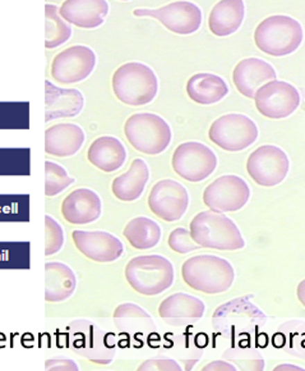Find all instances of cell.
<instances>
[{"label": "cell", "instance_id": "8992f818", "mask_svg": "<svg viewBox=\"0 0 305 371\" xmlns=\"http://www.w3.org/2000/svg\"><path fill=\"white\" fill-rule=\"evenodd\" d=\"M174 267L161 255L133 258L125 267V278L133 290L143 296H157L174 283Z\"/></svg>", "mask_w": 305, "mask_h": 371}, {"label": "cell", "instance_id": "277c9868", "mask_svg": "<svg viewBox=\"0 0 305 371\" xmlns=\"http://www.w3.org/2000/svg\"><path fill=\"white\" fill-rule=\"evenodd\" d=\"M113 91L118 100L130 106L150 104L159 92V80L152 68L139 62L121 65L113 74Z\"/></svg>", "mask_w": 305, "mask_h": 371}, {"label": "cell", "instance_id": "7c38bea8", "mask_svg": "<svg viewBox=\"0 0 305 371\" xmlns=\"http://www.w3.org/2000/svg\"><path fill=\"white\" fill-rule=\"evenodd\" d=\"M250 199L248 183L238 176L226 174L215 179L203 191V202L215 213H233L247 205Z\"/></svg>", "mask_w": 305, "mask_h": 371}, {"label": "cell", "instance_id": "603a6c76", "mask_svg": "<svg viewBox=\"0 0 305 371\" xmlns=\"http://www.w3.org/2000/svg\"><path fill=\"white\" fill-rule=\"evenodd\" d=\"M85 97L80 90L62 89L50 81L45 82V119L73 118L82 112Z\"/></svg>", "mask_w": 305, "mask_h": 371}, {"label": "cell", "instance_id": "f1b7e54d", "mask_svg": "<svg viewBox=\"0 0 305 371\" xmlns=\"http://www.w3.org/2000/svg\"><path fill=\"white\" fill-rule=\"evenodd\" d=\"M77 287V278L71 267L63 263L45 264V299L62 302L69 299Z\"/></svg>", "mask_w": 305, "mask_h": 371}, {"label": "cell", "instance_id": "f35d334b", "mask_svg": "<svg viewBox=\"0 0 305 371\" xmlns=\"http://www.w3.org/2000/svg\"><path fill=\"white\" fill-rule=\"evenodd\" d=\"M46 370H78V365L65 356H54L45 363Z\"/></svg>", "mask_w": 305, "mask_h": 371}, {"label": "cell", "instance_id": "8d00e7d4", "mask_svg": "<svg viewBox=\"0 0 305 371\" xmlns=\"http://www.w3.org/2000/svg\"><path fill=\"white\" fill-rule=\"evenodd\" d=\"M168 243H169V247L171 250L177 252V254H182V255L201 249L200 245H197L193 241L191 232L185 228H175L170 233Z\"/></svg>", "mask_w": 305, "mask_h": 371}, {"label": "cell", "instance_id": "9c48e42d", "mask_svg": "<svg viewBox=\"0 0 305 371\" xmlns=\"http://www.w3.org/2000/svg\"><path fill=\"white\" fill-rule=\"evenodd\" d=\"M209 138L223 150L238 153L257 141L258 127L244 114H225L211 124Z\"/></svg>", "mask_w": 305, "mask_h": 371}, {"label": "cell", "instance_id": "4316f807", "mask_svg": "<svg viewBox=\"0 0 305 371\" xmlns=\"http://www.w3.org/2000/svg\"><path fill=\"white\" fill-rule=\"evenodd\" d=\"M150 179V170L143 159H134L130 168L113 181L112 191L121 201L130 202L138 200Z\"/></svg>", "mask_w": 305, "mask_h": 371}, {"label": "cell", "instance_id": "d6986e66", "mask_svg": "<svg viewBox=\"0 0 305 371\" xmlns=\"http://www.w3.org/2000/svg\"><path fill=\"white\" fill-rule=\"evenodd\" d=\"M206 306L202 299L186 293H174L164 299L159 306L161 319L171 327L186 328L198 323L204 315Z\"/></svg>", "mask_w": 305, "mask_h": 371}, {"label": "cell", "instance_id": "4dcf8cb0", "mask_svg": "<svg viewBox=\"0 0 305 371\" xmlns=\"http://www.w3.org/2000/svg\"><path fill=\"white\" fill-rule=\"evenodd\" d=\"M123 234L137 250H148L160 242L162 231L152 219L137 217L128 222Z\"/></svg>", "mask_w": 305, "mask_h": 371}, {"label": "cell", "instance_id": "83f0119b", "mask_svg": "<svg viewBox=\"0 0 305 371\" xmlns=\"http://www.w3.org/2000/svg\"><path fill=\"white\" fill-rule=\"evenodd\" d=\"M244 17L245 6L241 0L218 1L209 13V30L218 38L229 36L241 28Z\"/></svg>", "mask_w": 305, "mask_h": 371}, {"label": "cell", "instance_id": "52a82bcc", "mask_svg": "<svg viewBox=\"0 0 305 371\" xmlns=\"http://www.w3.org/2000/svg\"><path fill=\"white\" fill-rule=\"evenodd\" d=\"M124 135L137 151L146 155L164 153L173 138L169 123L153 113L130 115L124 124Z\"/></svg>", "mask_w": 305, "mask_h": 371}, {"label": "cell", "instance_id": "3957f363", "mask_svg": "<svg viewBox=\"0 0 305 371\" xmlns=\"http://www.w3.org/2000/svg\"><path fill=\"white\" fill-rule=\"evenodd\" d=\"M182 277L193 290L206 295H218L230 290L235 272L233 265L225 258L215 255H200L184 261Z\"/></svg>", "mask_w": 305, "mask_h": 371}, {"label": "cell", "instance_id": "5bb4252c", "mask_svg": "<svg viewBox=\"0 0 305 371\" xmlns=\"http://www.w3.org/2000/svg\"><path fill=\"white\" fill-rule=\"evenodd\" d=\"M136 17H152L171 33L191 35L200 30L202 10L191 1H174L157 9L138 8L133 10Z\"/></svg>", "mask_w": 305, "mask_h": 371}, {"label": "cell", "instance_id": "e575fe53", "mask_svg": "<svg viewBox=\"0 0 305 371\" xmlns=\"http://www.w3.org/2000/svg\"><path fill=\"white\" fill-rule=\"evenodd\" d=\"M74 183L68 172L54 162H45V195L54 197Z\"/></svg>", "mask_w": 305, "mask_h": 371}, {"label": "cell", "instance_id": "60d3db41", "mask_svg": "<svg viewBox=\"0 0 305 371\" xmlns=\"http://www.w3.org/2000/svg\"><path fill=\"white\" fill-rule=\"evenodd\" d=\"M297 299L302 302V305L305 307V279L299 283L297 288Z\"/></svg>", "mask_w": 305, "mask_h": 371}, {"label": "cell", "instance_id": "ba28073f", "mask_svg": "<svg viewBox=\"0 0 305 371\" xmlns=\"http://www.w3.org/2000/svg\"><path fill=\"white\" fill-rule=\"evenodd\" d=\"M71 345L77 355L97 365L113 363L116 354L115 336L89 320H76L69 327Z\"/></svg>", "mask_w": 305, "mask_h": 371}, {"label": "cell", "instance_id": "ab89813d", "mask_svg": "<svg viewBox=\"0 0 305 371\" xmlns=\"http://www.w3.org/2000/svg\"><path fill=\"white\" fill-rule=\"evenodd\" d=\"M202 370L209 371V370H230L235 371L238 370L233 363L226 361V360H215L212 363H207L202 368Z\"/></svg>", "mask_w": 305, "mask_h": 371}, {"label": "cell", "instance_id": "7402d4cb", "mask_svg": "<svg viewBox=\"0 0 305 371\" xmlns=\"http://www.w3.org/2000/svg\"><path fill=\"white\" fill-rule=\"evenodd\" d=\"M109 4L104 0H68L59 8V16L67 24L80 28H96L104 24Z\"/></svg>", "mask_w": 305, "mask_h": 371}, {"label": "cell", "instance_id": "44dd1931", "mask_svg": "<svg viewBox=\"0 0 305 371\" xmlns=\"http://www.w3.org/2000/svg\"><path fill=\"white\" fill-rule=\"evenodd\" d=\"M103 213L100 196L89 188H77L62 202L63 218L74 226H85L96 222Z\"/></svg>", "mask_w": 305, "mask_h": 371}, {"label": "cell", "instance_id": "74e56055", "mask_svg": "<svg viewBox=\"0 0 305 371\" xmlns=\"http://www.w3.org/2000/svg\"><path fill=\"white\" fill-rule=\"evenodd\" d=\"M138 370H183L182 365L175 358L166 355L153 356L138 366Z\"/></svg>", "mask_w": 305, "mask_h": 371}, {"label": "cell", "instance_id": "5b68a950", "mask_svg": "<svg viewBox=\"0 0 305 371\" xmlns=\"http://www.w3.org/2000/svg\"><path fill=\"white\" fill-rule=\"evenodd\" d=\"M303 38L300 22L284 15L267 17L254 31L257 48L272 57H285L294 53L303 42Z\"/></svg>", "mask_w": 305, "mask_h": 371}, {"label": "cell", "instance_id": "9a60e30c", "mask_svg": "<svg viewBox=\"0 0 305 371\" xmlns=\"http://www.w3.org/2000/svg\"><path fill=\"white\" fill-rule=\"evenodd\" d=\"M254 101L258 112L265 118L282 119L290 117L299 108L300 94L289 82L274 80L258 90Z\"/></svg>", "mask_w": 305, "mask_h": 371}, {"label": "cell", "instance_id": "8fae6325", "mask_svg": "<svg viewBox=\"0 0 305 371\" xmlns=\"http://www.w3.org/2000/svg\"><path fill=\"white\" fill-rule=\"evenodd\" d=\"M289 170V156L279 146H261L249 155L247 160L249 176L263 187L280 185Z\"/></svg>", "mask_w": 305, "mask_h": 371}, {"label": "cell", "instance_id": "f546056e", "mask_svg": "<svg viewBox=\"0 0 305 371\" xmlns=\"http://www.w3.org/2000/svg\"><path fill=\"white\" fill-rule=\"evenodd\" d=\"M186 94L197 104H216L229 94V86L214 73H195L186 82Z\"/></svg>", "mask_w": 305, "mask_h": 371}, {"label": "cell", "instance_id": "30bf717a", "mask_svg": "<svg viewBox=\"0 0 305 371\" xmlns=\"http://www.w3.org/2000/svg\"><path fill=\"white\" fill-rule=\"evenodd\" d=\"M171 165L177 176L188 182L197 183L207 179L215 172L217 156L209 146L197 141H189L180 144L175 149Z\"/></svg>", "mask_w": 305, "mask_h": 371}, {"label": "cell", "instance_id": "6da1fadb", "mask_svg": "<svg viewBox=\"0 0 305 371\" xmlns=\"http://www.w3.org/2000/svg\"><path fill=\"white\" fill-rule=\"evenodd\" d=\"M253 296H241L223 304L212 315V328L230 343L256 337L267 323L265 313L252 302Z\"/></svg>", "mask_w": 305, "mask_h": 371}, {"label": "cell", "instance_id": "d590c367", "mask_svg": "<svg viewBox=\"0 0 305 371\" xmlns=\"http://www.w3.org/2000/svg\"><path fill=\"white\" fill-rule=\"evenodd\" d=\"M64 245V232L57 220L45 217V255L50 256L62 250Z\"/></svg>", "mask_w": 305, "mask_h": 371}, {"label": "cell", "instance_id": "836d02e7", "mask_svg": "<svg viewBox=\"0 0 305 371\" xmlns=\"http://www.w3.org/2000/svg\"><path fill=\"white\" fill-rule=\"evenodd\" d=\"M72 27L59 16V8L54 4L45 6V47L55 49L71 39Z\"/></svg>", "mask_w": 305, "mask_h": 371}, {"label": "cell", "instance_id": "ac0fdd59", "mask_svg": "<svg viewBox=\"0 0 305 371\" xmlns=\"http://www.w3.org/2000/svg\"><path fill=\"white\" fill-rule=\"evenodd\" d=\"M114 324L121 336L134 342V346H143L147 339L156 334L152 316L136 304H121L115 308Z\"/></svg>", "mask_w": 305, "mask_h": 371}, {"label": "cell", "instance_id": "484cf974", "mask_svg": "<svg viewBox=\"0 0 305 371\" xmlns=\"http://www.w3.org/2000/svg\"><path fill=\"white\" fill-rule=\"evenodd\" d=\"M207 340L202 333H193L189 329L166 336V349L182 360L184 370H192L203 356V348Z\"/></svg>", "mask_w": 305, "mask_h": 371}, {"label": "cell", "instance_id": "2e32d148", "mask_svg": "<svg viewBox=\"0 0 305 371\" xmlns=\"http://www.w3.org/2000/svg\"><path fill=\"white\" fill-rule=\"evenodd\" d=\"M148 206L156 217L165 222H177L189 206V195L184 186L174 179H161L148 196Z\"/></svg>", "mask_w": 305, "mask_h": 371}, {"label": "cell", "instance_id": "4fadbf2b", "mask_svg": "<svg viewBox=\"0 0 305 371\" xmlns=\"http://www.w3.org/2000/svg\"><path fill=\"white\" fill-rule=\"evenodd\" d=\"M96 67V54L85 45H73L58 53L51 62V77L58 83L83 81Z\"/></svg>", "mask_w": 305, "mask_h": 371}, {"label": "cell", "instance_id": "d4e9b609", "mask_svg": "<svg viewBox=\"0 0 305 371\" xmlns=\"http://www.w3.org/2000/svg\"><path fill=\"white\" fill-rule=\"evenodd\" d=\"M87 159L97 170L105 173H113L124 165L127 160V149L119 138L103 136L91 144Z\"/></svg>", "mask_w": 305, "mask_h": 371}, {"label": "cell", "instance_id": "1f68e13d", "mask_svg": "<svg viewBox=\"0 0 305 371\" xmlns=\"http://www.w3.org/2000/svg\"><path fill=\"white\" fill-rule=\"evenodd\" d=\"M273 345L289 355L305 360V322L290 320L281 324L273 336Z\"/></svg>", "mask_w": 305, "mask_h": 371}, {"label": "cell", "instance_id": "cb8c5ba5", "mask_svg": "<svg viewBox=\"0 0 305 371\" xmlns=\"http://www.w3.org/2000/svg\"><path fill=\"white\" fill-rule=\"evenodd\" d=\"M86 135L80 126L60 123L45 131V151L58 158H68L78 153Z\"/></svg>", "mask_w": 305, "mask_h": 371}, {"label": "cell", "instance_id": "b9f144b4", "mask_svg": "<svg viewBox=\"0 0 305 371\" xmlns=\"http://www.w3.org/2000/svg\"><path fill=\"white\" fill-rule=\"evenodd\" d=\"M274 370H305L304 368L302 366H297V365H290V363H285V365H277L274 368Z\"/></svg>", "mask_w": 305, "mask_h": 371}, {"label": "cell", "instance_id": "e0dca14e", "mask_svg": "<svg viewBox=\"0 0 305 371\" xmlns=\"http://www.w3.org/2000/svg\"><path fill=\"white\" fill-rule=\"evenodd\" d=\"M72 238L77 250L96 263H113L124 252L121 240L104 231H74Z\"/></svg>", "mask_w": 305, "mask_h": 371}, {"label": "cell", "instance_id": "d6a6232c", "mask_svg": "<svg viewBox=\"0 0 305 371\" xmlns=\"http://www.w3.org/2000/svg\"><path fill=\"white\" fill-rule=\"evenodd\" d=\"M223 360L233 363L238 370H265V357L248 340L232 343L223 354Z\"/></svg>", "mask_w": 305, "mask_h": 371}, {"label": "cell", "instance_id": "ffe728a7", "mask_svg": "<svg viewBox=\"0 0 305 371\" xmlns=\"http://www.w3.org/2000/svg\"><path fill=\"white\" fill-rule=\"evenodd\" d=\"M276 79L277 73L272 65L259 58H245L235 65L233 71L235 88L248 99H254L258 90Z\"/></svg>", "mask_w": 305, "mask_h": 371}, {"label": "cell", "instance_id": "7a4b0ae2", "mask_svg": "<svg viewBox=\"0 0 305 371\" xmlns=\"http://www.w3.org/2000/svg\"><path fill=\"white\" fill-rule=\"evenodd\" d=\"M193 241L204 249L236 251L245 247L241 229L232 219L212 210L198 213L191 222Z\"/></svg>", "mask_w": 305, "mask_h": 371}]
</instances>
